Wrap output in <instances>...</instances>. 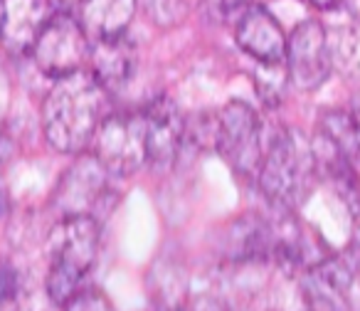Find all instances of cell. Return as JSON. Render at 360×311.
Instances as JSON below:
<instances>
[{
    "label": "cell",
    "mask_w": 360,
    "mask_h": 311,
    "mask_svg": "<svg viewBox=\"0 0 360 311\" xmlns=\"http://www.w3.org/2000/svg\"><path fill=\"white\" fill-rule=\"evenodd\" d=\"M111 114L109 91L91 72H72L52 84L42 104V126L52 148L60 153H79Z\"/></svg>",
    "instance_id": "1"
},
{
    "label": "cell",
    "mask_w": 360,
    "mask_h": 311,
    "mask_svg": "<svg viewBox=\"0 0 360 311\" xmlns=\"http://www.w3.org/2000/svg\"><path fill=\"white\" fill-rule=\"evenodd\" d=\"M316 173L311 144L301 141L289 129H276L266 141L262 166L257 173L262 196L276 212H294L309 193L311 176Z\"/></svg>",
    "instance_id": "2"
},
{
    "label": "cell",
    "mask_w": 360,
    "mask_h": 311,
    "mask_svg": "<svg viewBox=\"0 0 360 311\" xmlns=\"http://www.w3.org/2000/svg\"><path fill=\"white\" fill-rule=\"evenodd\" d=\"M47 255H50L47 294L55 304H67L79 291L82 279L99 255L96 217H62L50 232Z\"/></svg>",
    "instance_id": "3"
},
{
    "label": "cell",
    "mask_w": 360,
    "mask_h": 311,
    "mask_svg": "<svg viewBox=\"0 0 360 311\" xmlns=\"http://www.w3.org/2000/svg\"><path fill=\"white\" fill-rule=\"evenodd\" d=\"M212 146L235 173L242 178H257L264 156L262 119L257 111L245 101H230L215 119Z\"/></svg>",
    "instance_id": "4"
},
{
    "label": "cell",
    "mask_w": 360,
    "mask_h": 311,
    "mask_svg": "<svg viewBox=\"0 0 360 311\" xmlns=\"http://www.w3.org/2000/svg\"><path fill=\"white\" fill-rule=\"evenodd\" d=\"M91 156L111 176H131L148 163L143 111H111L91 139Z\"/></svg>",
    "instance_id": "5"
},
{
    "label": "cell",
    "mask_w": 360,
    "mask_h": 311,
    "mask_svg": "<svg viewBox=\"0 0 360 311\" xmlns=\"http://www.w3.org/2000/svg\"><path fill=\"white\" fill-rule=\"evenodd\" d=\"M89 37L84 35L77 18L70 11H57L37 37L32 57L47 77L62 80L82 70L84 60L89 57Z\"/></svg>",
    "instance_id": "6"
},
{
    "label": "cell",
    "mask_w": 360,
    "mask_h": 311,
    "mask_svg": "<svg viewBox=\"0 0 360 311\" xmlns=\"http://www.w3.org/2000/svg\"><path fill=\"white\" fill-rule=\"evenodd\" d=\"M328 32L319 20H304L286 37V72L301 91H314L330 75Z\"/></svg>",
    "instance_id": "7"
},
{
    "label": "cell",
    "mask_w": 360,
    "mask_h": 311,
    "mask_svg": "<svg viewBox=\"0 0 360 311\" xmlns=\"http://www.w3.org/2000/svg\"><path fill=\"white\" fill-rule=\"evenodd\" d=\"M109 176L111 173L96 161V156L84 153L62 176L52 205L62 212V217H94V212L104 208L106 196L111 191Z\"/></svg>",
    "instance_id": "8"
},
{
    "label": "cell",
    "mask_w": 360,
    "mask_h": 311,
    "mask_svg": "<svg viewBox=\"0 0 360 311\" xmlns=\"http://www.w3.org/2000/svg\"><path fill=\"white\" fill-rule=\"evenodd\" d=\"M355 281L350 262L328 257L301 272V296L311 311H350Z\"/></svg>",
    "instance_id": "9"
},
{
    "label": "cell",
    "mask_w": 360,
    "mask_h": 311,
    "mask_svg": "<svg viewBox=\"0 0 360 311\" xmlns=\"http://www.w3.org/2000/svg\"><path fill=\"white\" fill-rule=\"evenodd\" d=\"M0 42L11 55H27L57 8L50 0H0Z\"/></svg>",
    "instance_id": "10"
},
{
    "label": "cell",
    "mask_w": 360,
    "mask_h": 311,
    "mask_svg": "<svg viewBox=\"0 0 360 311\" xmlns=\"http://www.w3.org/2000/svg\"><path fill=\"white\" fill-rule=\"evenodd\" d=\"M146 119V148H148V166L165 171L175 161L180 144L186 139V119L175 106V101L158 96L143 109Z\"/></svg>",
    "instance_id": "11"
},
{
    "label": "cell",
    "mask_w": 360,
    "mask_h": 311,
    "mask_svg": "<svg viewBox=\"0 0 360 311\" xmlns=\"http://www.w3.org/2000/svg\"><path fill=\"white\" fill-rule=\"evenodd\" d=\"M235 40L242 52L255 57L259 65H281L286 62V35L279 20L264 6H252L237 20Z\"/></svg>",
    "instance_id": "12"
},
{
    "label": "cell",
    "mask_w": 360,
    "mask_h": 311,
    "mask_svg": "<svg viewBox=\"0 0 360 311\" xmlns=\"http://www.w3.org/2000/svg\"><path fill=\"white\" fill-rule=\"evenodd\" d=\"M91 75L106 91H121L139 70V52L126 35L94 42L89 50Z\"/></svg>",
    "instance_id": "13"
},
{
    "label": "cell",
    "mask_w": 360,
    "mask_h": 311,
    "mask_svg": "<svg viewBox=\"0 0 360 311\" xmlns=\"http://www.w3.org/2000/svg\"><path fill=\"white\" fill-rule=\"evenodd\" d=\"M134 13L136 0H79L75 18L94 45V42L126 35V27L134 20Z\"/></svg>",
    "instance_id": "14"
},
{
    "label": "cell",
    "mask_w": 360,
    "mask_h": 311,
    "mask_svg": "<svg viewBox=\"0 0 360 311\" xmlns=\"http://www.w3.org/2000/svg\"><path fill=\"white\" fill-rule=\"evenodd\" d=\"M271 250V225L259 215H242L227 230L225 255L235 262L269 260Z\"/></svg>",
    "instance_id": "15"
},
{
    "label": "cell",
    "mask_w": 360,
    "mask_h": 311,
    "mask_svg": "<svg viewBox=\"0 0 360 311\" xmlns=\"http://www.w3.org/2000/svg\"><path fill=\"white\" fill-rule=\"evenodd\" d=\"M330 65H335L343 77H360V30H340L335 40L328 37Z\"/></svg>",
    "instance_id": "16"
},
{
    "label": "cell",
    "mask_w": 360,
    "mask_h": 311,
    "mask_svg": "<svg viewBox=\"0 0 360 311\" xmlns=\"http://www.w3.org/2000/svg\"><path fill=\"white\" fill-rule=\"evenodd\" d=\"M158 274V289H150L160 306H168V309H178V304H183L186 299V291H188V281L183 272H173L168 267L163 269H155Z\"/></svg>",
    "instance_id": "17"
},
{
    "label": "cell",
    "mask_w": 360,
    "mask_h": 311,
    "mask_svg": "<svg viewBox=\"0 0 360 311\" xmlns=\"http://www.w3.org/2000/svg\"><path fill=\"white\" fill-rule=\"evenodd\" d=\"M65 311H116L109 296L96 289H79L65 304Z\"/></svg>",
    "instance_id": "18"
},
{
    "label": "cell",
    "mask_w": 360,
    "mask_h": 311,
    "mask_svg": "<svg viewBox=\"0 0 360 311\" xmlns=\"http://www.w3.org/2000/svg\"><path fill=\"white\" fill-rule=\"evenodd\" d=\"M255 6L252 0H205V11L215 20H240L250 8Z\"/></svg>",
    "instance_id": "19"
},
{
    "label": "cell",
    "mask_w": 360,
    "mask_h": 311,
    "mask_svg": "<svg viewBox=\"0 0 360 311\" xmlns=\"http://www.w3.org/2000/svg\"><path fill=\"white\" fill-rule=\"evenodd\" d=\"M18 289H20L18 269L8 260H0V306L15 299Z\"/></svg>",
    "instance_id": "20"
},
{
    "label": "cell",
    "mask_w": 360,
    "mask_h": 311,
    "mask_svg": "<svg viewBox=\"0 0 360 311\" xmlns=\"http://www.w3.org/2000/svg\"><path fill=\"white\" fill-rule=\"evenodd\" d=\"M8 106H11V80H8L6 70L0 67V124L6 119Z\"/></svg>",
    "instance_id": "21"
},
{
    "label": "cell",
    "mask_w": 360,
    "mask_h": 311,
    "mask_svg": "<svg viewBox=\"0 0 360 311\" xmlns=\"http://www.w3.org/2000/svg\"><path fill=\"white\" fill-rule=\"evenodd\" d=\"M350 267H353L355 277L360 279V230L355 232V240L350 245Z\"/></svg>",
    "instance_id": "22"
},
{
    "label": "cell",
    "mask_w": 360,
    "mask_h": 311,
    "mask_svg": "<svg viewBox=\"0 0 360 311\" xmlns=\"http://www.w3.org/2000/svg\"><path fill=\"white\" fill-rule=\"evenodd\" d=\"M348 111H350V119H353L355 131H358V141H360V91L353 96V101H350Z\"/></svg>",
    "instance_id": "23"
},
{
    "label": "cell",
    "mask_w": 360,
    "mask_h": 311,
    "mask_svg": "<svg viewBox=\"0 0 360 311\" xmlns=\"http://www.w3.org/2000/svg\"><path fill=\"white\" fill-rule=\"evenodd\" d=\"M340 6H345L355 23H360V0H340Z\"/></svg>",
    "instance_id": "24"
},
{
    "label": "cell",
    "mask_w": 360,
    "mask_h": 311,
    "mask_svg": "<svg viewBox=\"0 0 360 311\" xmlns=\"http://www.w3.org/2000/svg\"><path fill=\"white\" fill-rule=\"evenodd\" d=\"M316 8H321V11H330V8H335L340 3V0H311Z\"/></svg>",
    "instance_id": "25"
},
{
    "label": "cell",
    "mask_w": 360,
    "mask_h": 311,
    "mask_svg": "<svg viewBox=\"0 0 360 311\" xmlns=\"http://www.w3.org/2000/svg\"><path fill=\"white\" fill-rule=\"evenodd\" d=\"M50 3L57 8V11H67L70 6H75V8H77V3H79V0H50Z\"/></svg>",
    "instance_id": "26"
},
{
    "label": "cell",
    "mask_w": 360,
    "mask_h": 311,
    "mask_svg": "<svg viewBox=\"0 0 360 311\" xmlns=\"http://www.w3.org/2000/svg\"><path fill=\"white\" fill-rule=\"evenodd\" d=\"M0 15H3V8H0Z\"/></svg>",
    "instance_id": "27"
}]
</instances>
